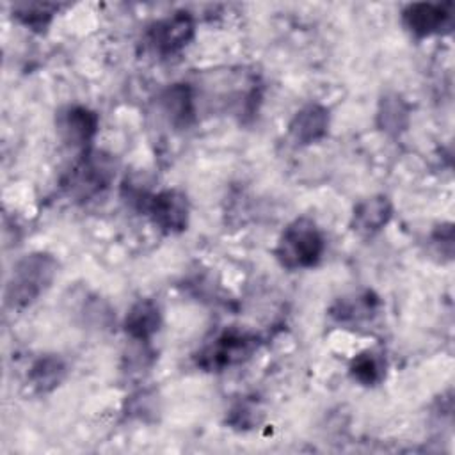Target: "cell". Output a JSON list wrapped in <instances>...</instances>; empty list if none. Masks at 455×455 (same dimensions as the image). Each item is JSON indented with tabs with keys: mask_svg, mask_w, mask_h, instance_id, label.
Listing matches in <instances>:
<instances>
[{
	"mask_svg": "<svg viewBox=\"0 0 455 455\" xmlns=\"http://www.w3.org/2000/svg\"><path fill=\"white\" fill-rule=\"evenodd\" d=\"M57 268V259L48 252H30L18 259L5 284V307L11 311L30 307L52 286Z\"/></svg>",
	"mask_w": 455,
	"mask_h": 455,
	"instance_id": "obj_1",
	"label": "cell"
},
{
	"mask_svg": "<svg viewBox=\"0 0 455 455\" xmlns=\"http://www.w3.org/2000/svg\"><path fill=\"white\" fill-rule=\"evenodd\" d=\"M325 251V240L309 217H297L281 233L274 249L275 259L283 268L302 270L315 267Z\"/></svg>",
	"mask_w": 455,
	"mask_h": 455,
	"instance_id": "obj_2",
	"label": "cell"
},
{
	"mask_svg": "<svg viewBox=\"0 0 455 455\" xmlns=\"http://www.w3.org/2000/svg\"><path fill=\"white\" fill-rule=\"evenodd\" d=\"M116 176V162L103 151H84L71 167L64 188L78 201H87L103 192Z\"/></svg>",
	"mask_w": 455,
	"mask_h": 455,
	"instance_id": "obj_3",
	"label": "cell"
},
{
	"mask_svg": "<svg viewBox=\"0 0 455 455\" xmlns=\"http://www.w3.org/2000/svg\"><path fill=\"white\" fill-rule=\"evenodd\" d=\"M256 347V336L240 331H226L197 354V366L206 371H220L249 359Z\"/></svg>",
	"mask_w": 455,
	"mask_h": 455,
	"instance_id": "obj_4",
	"label": "cell"
},
{
	"mask_svg": "<svg viewBox=\"0 0 455 455\" xmlns=\"http://www.w3.org/2000/svg\"><path fill=\"white\" fill-rule=\"evenodd\" d=\"M402 25L418 39L435 34H450L453 28V4H409L402 11Z\"/></svg>",
	"mask_w": 455,
	"mask_h": 455,
	"instance_id": "obj_5",
	"label": "cell"
},
{
	"mask_svg": "<svg viewBox=\"0 0 455 455\" xmlns=\"http://www.w3.org/2000/svg\"><path fill=\"white\" fill-rule=\"evenodd\" d=\"M140 212L146 213L158 229L169 235L181 233L188 226V201L187 196L176 188L149 194Z\"/></svg>",
	"mask_w": 455,
	"mask_h": 455,
	"instance_id": "obj_6",
	"label": "cell"
},
{
	"mask_svg": "<svg viewBox=\"0 0 455 455\" xmlns=\"http://www.w3.org/2000/svg\"><path fill=\"white\" fill-rule=\"evenodd\" d=\"M196 34V23L190 12L178 11L148 30V41L155 53L160 57H172L180 53Z\"/></svg>",
	"mask_w": 455,
	"mask_h": 455,
	"instance_id": "obj_7",
	"label": "cell"
},
{
	"mask_svg": "<svg viewBox=\"0 0 455 455\" xmlns=\"http://www.w3.org/2000/svg\"><path fill=\"white\" fill-rule=\"evenodd\" d=\"M55 128L64 144L87 151V146L98 133L100 117L84 105H68L57 112Z\"/></svg>",
	"mask_w": 455,
	"mask_h": 455,
	"instance_id": "obj_8",
	"label": "cell"
},
{
	"mask_svg": "<svg viewBox=\"0 0 455 455\" xmlns=\"http://www.w3.org/2000/svg\"><path fill=\"white\" fill-rule=\"evenodd\" d=\"M329 108L320 103H309L302 107L291 117L288 124V133L291 140L299 146H309L322 140L329 132Z\"/></svg>",
	"mask_w": 455,
	"mask_h": 455,
	"instance_id": "obj_9",
	"label": "cell"
},
{
	"mask_svg": "<svg viewBox=\"0 0 455 455\" xmlns=\"http://www.w3.org/2000/svg\"><path fill=\"white\" fill-rule=\"evenodd\" d=\"M158 107L167 123L178 130L188 128L196 121V103L188 84H172L162 91Z\"/></svg>",
	"mask_w": 455,
	"mask_h": 455,
	"instance_id": "obj_10",
	"label": "cell"
},
{
	"mask_svg": "<svg viewBox=\"0 0 455 455\" xmlns=\"http://www.w3.org/2000/svg\"><path fill=\"white\" fill-rule=\"evenodd\" d=\"M393 217V204L387 196L377 194L355 204L350 226L363 236H371L384 229Z\"/></svg>",
	"mask_w": 455,
	"mask_h": 455,
	"instance_id": "obj_11",
	"label": "cell"
},
{
	"mask_svg": "<svg viewBox=\"0 0 455 455\" xmlns=\"http://www.w3.org/2000/svg\"><path fill=\"white\" fill-rule=\"evenodd\" d=\"M162 325L160 306L153 299H139L124 316V332L135 343H148Z\"/></svg>",
	"mask_w": 455,
	"mask_h": 455,
	"instance_id": "obj_12",
	"label": "cell"
},
{
	"mask_svg": "<svg viewBox=\"0 0 455 455\" xmlns=\"http://www.w3.org/2000/svg\"><path fill=\"white\" fill-rule=\"evenodd\" d=\"M379 309V297L370 291H359L338 299L331 307V316L341 325H359L370 322Z\"/></svg>",
	"mask_w": 455,
	"mask_h": 455,
	"instance_id": "obj_13",
	"label": "cell"
},
{
	"mask_svg": "<svg viewBox=\"0 0 455 455\" xmlns=\"http://www.w3.org/2000/svg\"><path fill=\"white\" fill-rule=\"evenodd\" d=\"M68 375L66 361L57 354H44L37 357L28 370V384L39 393L46 395L59 387Z\"/></svg>",
	"mask_w": 455,
	"mask_h": 455,
	"instance_id": "obj_14",
	"label": "cell"
},
{
	"mask_svg": "<svg viewBox=\"0 0 455 455\" xmlns=\"http://www.w3.org/2000/svg\"><path fill=\"white\" fill-rule=\"evenodd\" d=\"M409 119L411 107L400 94L391 92L380 98L377 110V124L382 132L396 137L407 130Z\"/></svg>",
	"mask_w": 455,
	"mask_h": 455,
	"instance_id": "obj_15",
	"label": "cell"
},
{
	"mask_svg": "<svg viewBox=\"0 0 455 455\" xmlns=\"http://www.w3.org/2000/svg\"><path fill=\"white\" fill-rule=\"evenodd\" d=\"M348 373L361 386H377L386 375V359L382 352L368 348L350 361Z\"/></svg>",
	"mask_w": 455,
	"mask_h": 455,
	"instance_id": "obj_16",
	"label": "cell"
},
{
	"mask_svg": "<svg viewBox=\"0 0 455 455\" xmlns=\"http://www.w3.org/2000/svg\"><path fill=\"white\" fill-rule=\"evenodd\" d=\"M55 11H57V5H55V4H41V2L16 4V5L12 7L14 18H16L21 25L28 27V28L34 30V32H43V30L50 25V21H52Z\"/></svg>",
	"mask_w": 455,
	"mask_h": 455,
	"instance_id": "obj_17",
	"label": "cell"
},
{
	"mask_svg": "<svg viewBox=\"0 0 455 455\" xmlns=\"http://www.w3.org/2000/svg\"><path fill=\"white\" fill-rule=\"evenodd\" d=\"M261 419V411L254 402H238L231 411H229V425L235 428H252L258 425Z\"/></svg>",
	"mask_w": 455,
	"mask_h": 455,
	"instance_id": "obj_18",
	"label": "cell"
},
{
	"mask_svg": "<svg viewBox=\"0 0 455 455\" xmlns=\"http://www.w3.org/2000/svg\"><path fill=\"white\" fill-rule=\"evenodd\" d=\"M158 411L156 395L151 391H139L126 400V414L139 419H148V414Z\"/></svg>",
	"mask_w": 455,
	"mask_h": 455,
	"instance_id": "obj_19",
	"label": "cell"
}]
</instances>
